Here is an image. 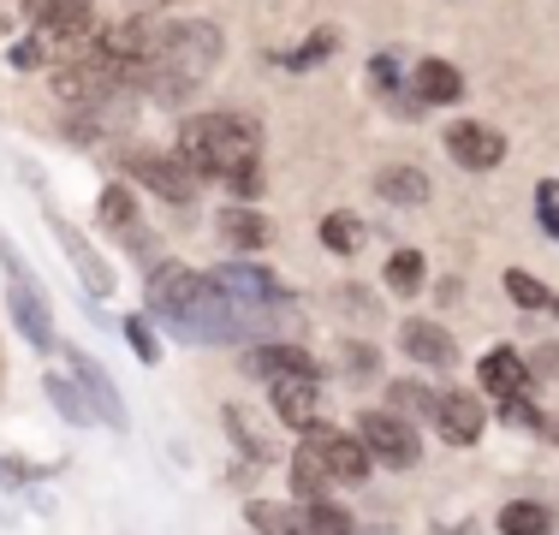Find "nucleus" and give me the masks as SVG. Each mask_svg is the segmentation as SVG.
Instances as JSON below:
<instances>
[{"label":"nucleus","instance_id":"obj_1","mask_svg":"<svg viewBox=\"0 0 559 535\" xmlns=\"http://www.w3.org/2000/svg\"><path fill=\"white\" fill-rule=\"evenodd\" d=\"M143 304H150L155 321H167L191 345H233V340L262 333V310H238L215 286V274H197L185 262H155L150 286H143Z\"/></svg>","mask_w":559,"mask_h":535},{"label":"nucleus","instance_id":"obj_2","mask_svg":"<svg viewBox=\"0 0 559 535\" xmlns=\"http://www.w3.org/2000/svg\"><path fill=\"white\" fill-rule=\"evenodd\" d=\"M221 66V31L209 19H185L162 31V48H155L150 72H143V90L155 102H179L191 90H203V78Z\"/></svg>","mask_w":559,"mask_h":535},{"label":"nucleus","instance_id":"obj_3","mask_svg":"<svg viewBox=\"0 0 559 535\" xmlns=\"http://www.w3.org/2000/svg\"><path fill=\"white\" fill-rule=\"evenodd\" d=\"M185 167L197 173V179H233L238 167H250V160H262L257 150V126L238 114H197L179 126V150Z\"/></svg>","mask_w":559,"mask_h":535},{"label":"nucleus","instance_id":"obj_4","mask_svg":"<svg viewBox=\"0 0 559 535\" xmlns=\"http://www.w3.org/2000/svg\"><path fill=\"white\" fill-rule=\"evenodd\" d=\"M357 440H364L369 459L388 464V471L423 464V440H417V428L399 417V411H364V417H357Z\"/></svg>","mask_w":559,"mask_h":535},{"label":"nucleus","instance_id":"obj_5","mask_svg":"<svg viewBox=\"0 0 559 535\" xmlns=\"http://www.w3.org/2000/svg\"><path fill=\"white\" fill-rule=\"evenodd\" d=\"M96 48L119 66V78H126V84H143L155 48H162V24H150V19H119V24H108V31L96 36Z\"/></svg>","mask_w":559,"mask_h":535},{"label":"nucleus","instance_id":"obj_6","mask_svg":"<svg viewBox=\"0 0 559 535\" xmlns=\"http://www.w3.org/2000/svg\"><path fill=\"white\" fill-rule=\"evenodd\" d=\"M269 405L280 428L292 435H316L328 417V393H322V374H286V381H269Z\"/></svg>","mask_w":559,"mask_h":535},{"label":"nucleus","instance_id":"obj_7","mask_svg":"<svg viewBox=\"0 0 559 535\" xmlns=\"http://www.w3.org/2000/svg\"><path fill=\"white\" fill-rule=\"evenodd\" d=\"M66 364H72V381H78V393H84V405H90V417L96 423H108L114 435H126V399H119V387H114V374H108V364L102 357H90L84 345H72L66 352Z\"/></svg>","mask_w":559,"mask_h":535},{"label":"nucleus","instance_id":"obj_8","mask_svg":"<svg viewBox=\"0 0 559 535\" xmlns=\"http://www.w3.org/2000/svg\"><path fill=\"white\" fill-rule=\"evenodd\" d=\"M126 173L143 185V191L162 197V203H191V197H197V173L185 167L179 155H162V150H131V155H126Z\"/></svg>","mask_w":559,"mask_h":535},{"label":"nucleus","instance_id":"obj_9","mask_svg":"<svg viewBox=\"0 0 559 535\" xmlns=\"http://www.w3.org/2000/svg\"><path fill=\"white\" fill-rule=\"evenodd\" d=\"M447 155L464 173H488L506 160V138L495 126H483V119H459V126H447Z\"/></svg>","mask_w":559,"mask_h":535},{"label":"nucleus","instance_id":"obj_10","mask_svg":"<svg viewBox=\"0 0 559 535\" xmlns=\"http://www.w3.org/2000/svg\"><path fill=\"white\" fill-rule=\"evenodd\" d=\"M215 286L238 304V310H269V304L280 298V280L269 274V268H257V262H221Z\"/></svg>","mask_w":559,"mask_h":535},{"label":"nucleus","instance_id":"obj_11","mask_svg":"<svg viewBox=\"0 0 559 535\" xmlns=\"http://www.w3.org/2000/svg\"><path fill=\"white\" fill-rule=\"evenodd\" d=\"M7 310H12L19 333L36 345V352L55 345V310H48V298L36 292V280H12V286H7Z\"/></svg>","mask_w":559,"mask_h":535},{"label":"nucleus","instance_id":"obj_12","mask_svg":"<svg viewBox=\"0 0 559 535\" xmlns=\"http://www.w3.org/2000/svg\"><path fill=\"white\" fill-rule=\"evenodd\" d=\"M429 423L441 428L447 447H476V440H483V428H488L483 405H476L471 393H441V399H435V417Z\"/></svg>","mask_w":559,"mask_h":535},{"label":"nucleus","instance_id":"obj_13","mask_svg":"<svg viewBox=\"0 0 559 535\" xmlns=\"http://www.w3.org/2000/svg\"><path fill=\"white\" fill-rule=\"evenodd\" d=\"M245 374L250 381H286V374H322L316 369V357L304 352V345H257V352H245Z\"/></svg>","mask_w":559,"mask_h":535},{"label":"nucleus","instance_id":"obj_14","mask_svg":"<svg viewBox=\"0 0 559 535\" xmlns=\"http://www.w3.org/2000/svg\"><path fill=\"white\" fill-rule=\"evenodd\" d=\"M399 345H405V357L423 364V369H452L459 364V345H452L447 328H435V321H405V328H399Z\"/></svg>","mask_w":559,"mask_h":535},{"label":"nucleus","instance_id":"obj_15","mask_svg":"<svg viewBox=\"0 0 559 535\" xmlns=\"http://www.w3.org/2000/svg\"><path fill=\"white\" fill-rule=\"evenodd\" d=\"M328 482H334V471H328L322 435H304V447L292 452V494L304 506H316V500H328Z\"/></svg>","mask_w":559,"mask_h":535},{"label":"nucleus","instance_id":"obj_16","mask_svg":"<svg viewBox=\"0 0 559 535\" xmlns=\"http://www.w3.org/2000/svg\"><path fill=\"white\" fill-rule=\"evenodd\" d=\"M476 381H483L495 399L530 393V357H518L512 345H495V352H488L483 364H476Z\"/></svg>","mask_w":559,"mask_h":535},{"label":"nucleus","instance_id":"obj_17","mask_svg":"<svg viewBox=\"0 0 559 535\" xmlns=\"http://www.w3.org/2000/svg\"><path fill=\"white\" fill-rule=\"evenodd\" d=\"M221 423H226L233 447L245 452L250 464H274V440H269V428H262V417H257L250 405H226V411H221Z\"/></svg>","mask_w":559,"mask_h":535},{"label":"nucleus","instance_id":"obj_18","mask_svg":"<svg viewBox=\"0 0 559 535\" xmlns=\"http://www.w3.org/2000/svg\"><path fill=\"white\" fill-rule=\"evenodd\" d=\"M411 90H417L429 107H452L464 96V72L452 60H417V72H411Z\"/></svg>","mask_w":559,"mask_h":535},{"label":"nucleus","instance_id":"obj_19","mask_svg":"<svg viewBox=\"0 0 559 535\" xmlns=\"http://www.w3.org/2000/svg\"><path fill=\"white\" fill-rule=\"evenodd\" d=\"M55 233H60V250H66V257H72V268H78V280H84V286L96 292V298H108V292H114V268L102 262L96 250H90V245H84V238H78L66 221H55Z\"/></svg>","mask_w":559,"mask_h":535},{"label":"nucleus","instance_id":"obj_20","mask_svg":"<svg viewBox=\"0 0 559 535\" xmlns=\"http://www.w3.org/2000/svg\"><path fill=\"white\" fill-rule=\"evenodd\" d=\"M322 452H328V471H334V482H345V488H357V482H369V447L357 435H328L322 440Z\"/></svg>","mask_w":559,"mask_h":535},{"label":"nucleus","instance_id":"obj_21","mask_svg":"<svg viewBox=\"0 0 559 535\" xmlns=\"http://www.w3.org/2000/svg\"><path fill=\"white\" fill-rule=\"evenodd\" d=\"M376 191L388 197V203H399V209H417V203H429V173L423 167H381L376 173Z\"/></svg>","mask_w":559,"mask_h":535},{"label":"nucleus","instance_id":"obj_22","mask_svg":"<svg viewBox=\"0 0 559 535\" xmlns=\"http://www.w3.org/2000/svg\"><path fill=\"white\" fill-rule=\"evenodd\" d=\"M215 226H221V238L233 250H262V245H269V221H262L257 209H245V203H226Z\"/></svg>","mask_w":559,"mask_h":535},{"label":"nucleus","instance_id":"obj_23","mask_svg":"<svg viewBox=\"0 0 559 535\" xmlns=\"http://www.w3.org/2000/svg\"><path fill=\"white\" fill-rule=\"evenodd\" d=\"M96 214H102V226H108L114 238H131V233H143L138 191H131V185H108V191H102V203H96Z\"/></svg>","mask_w":559,"mask_h":535},{"label":"nucleus","instance_id":"obj_24","mask_svg":"<svg viewBox=\"0 0 559 535\" xmlns=\"http://www.w3.org/2000/svg\"><path fill=\"white\" fill-rule=\"evenodd\" d=\"M495 524H500V535H548L554 530V512L542 500H506Z\"/></svg>","mask_w":559,"mask_h":535},{"label":"nucleus","instance_id":"obj_25","mask_svg":"<svg viewBox=\"0 0 559 535\" xmlns=\"http://www.w3.org/2000/svg\"><path fill=\"white\" fill-rule=\"evenodd\" d=\"M322 245L334 250V257H357V250H364V221H357V214H345V209L322 214Z\"/></svg>","mask_w":559,"mask_h":535},{"label":"nucleus","instance_id":"obj_26","mask_svg":"<svg viewBox=\"0 0 559 535\" xmlns=\"http://www.w3.org/2000/svg\"><path fill=\"white\" fill-rule=\"evenodd\" d=\"M245 518L257 524L262 535H310L304 530V512H292V506H274V500H250Z\"/></svg>","mask_w":559,"mask_h":535},{"label":"nucleus","instance_id":"obj_27","mask_svg":"<svg viewBox=\"0 0 559 535\" xmlns=\"http://www.w3.org/2000/svg\"><path fill=\"white\" fill-rule=\"evenodd\" d=\"M381 280H388L393 298H417V292H423V250H393Z\"/></svg>","mask_w":559,"mask_h":535},{"label":"nucleus","instance_id":"obj_28","mask_svg":"<svg viewBox=\"0 0 559 535\" xmlns=\"http://www.w3.org/2000/svg\"><path fill=\"white\" fill-rule=\"evenodd\" d=\"M352 524H357V518L345 512V506H334V500L304 506V530H310V535H357Z\"/></svg>","mask_w":559,"mask_h":535},{"label":"nucleus","instance_id":"obj_29","mask_svg":"<svg viewBox=\"0 0 559 535\" xmlns=\"http://www.w3.org/2000/svg\"><path fill=\"white\" fill-rule=\"evenodd\" d=\"M506 298H512L518 310H548V304H554V292L542 286L536 274H524V268H506Z\"/></svg>","mask_w":559,"mask_h":535},{"label":"nucleus","instance_id":"obj_30","mask_svg":"<svg viewBox=\"0 0 559 535\" xmlns=\"http://www.w3.org/2000/svg\"><path fill=\"white\" fill-rule=\"evenodd\" d=\"M43 381H48V399L60 405V417L84 428V423H90V405H84V393H78V381H72V374H43Z\"/></svg>","mask_w":559,"mask_h":535},{"label":"nucleus","instance_id":"obj_31","mask_svg":"<svg viewBox=\"0 0 559 535\" xmlns=\"http://www.w3.org/2000/svg\"><path fill=\"white\" fill-rule=\"evenodd\" d=\"M388 399H393L399 417H435V399L441 393H429V387H417V381H393Z\"/></svg>","mask_w":559,"mask_h":535},{"label":"nucleus","instance_id":"obj_32","mask_svg":"<svg viewBox=\"0 0 559 535\" xmlns=\"http://www.w3.org/2000/svg\"><path fill=\"white\" fill-rule=\"evenodd\" d=\"M119 333H126V345L138 352V364H162V340H155V328H150V321L126 316V321H119Z\"/></svg>","mask_w":559,"mask_h":535},{"label":"nucleus","instance_id":"obj_33","mask_svg":"<svg viewBox=\"0 0 559 535\" xmlns=\"http://www.w3.org/2000/svg\"><path fill=\"white\" fill-rule=\"evenodd\" d=\"M500 417L512 423V428H548V423H542V411L530 405V393H512V399H500Z\"/></svg>","mask_w":559,"mask_h":535},{"label":"nucleus","instance_id":"obj_34","mask_svg":"<svg viewBox=\"0 0 559 535\" xmlns=\"http://www.w3.org/2000/svg\"><path fill=\"white\" fill-rule=\"evenodd\" d=\"M334 48H340V31H316L310 43H304L298 54H292V66H316L322 54H334Z\"/></svg>","mask_w":559,"mask_h":535},{"label":"nucleus","instance_id":"obj_35","mask_svg":"<svg viewBox=\"0 0 559 535\" xmlns=\"http://www.w3.org/2000/svg\"><path fill=\"white\" fill-rule=\"evenodd\" d=\"M48 60V48H43V36H24L19 48H12V66H19V72H31V66H43Z\"/></svg>","mask_w":559,"mask_h":535},{"label":"nucleus","instance_id":"obj_36","mask_svg":"<svg viewBox=\"0 0 559 535\" xmlns=\"http://www.w3.org/2000/svg\"><path fill=\"white\" fill-rule=\"evenodd\" d=\"M554 191H559V185H542V191H536V209H542V226L559 238V203H554Z\"/></svg>","mask_w":559,"mask_h":535},{"label":"nucleus","instance_id":"obj_37","mask_svg":"<svg viewBox=\"0 0 559 535\" xmlns=\"http://www.w3.org/2000/svg\"><path fill=\"white\" fill-rule=\"evenodd\" d=\"M536 369H559V345H548V352L530 357V374H536Z\"/></svg>","mask_w":559,"mask_h":535},{"label":"nucleus","instance_id":"obj_38","mask_svg":"<svg viewBox=\"0 0 559 535\" xmlns=\"http://www.w3.org/2000/svg\"><path fill=\"white\" fill-rule=\"evenodd\" d=\"M7 24H12V19H7V12H0V36H7Z\"/></svg>","mask_w":559,"mask_h":535},{"label":"nucleus","instance_id":"obj_39","mask_svg":"<svg viewBox=\"0 0 559 535\" xmlns=\"http://www.w3.org/2000/svg\"><path fill=\"white\" fill-rule=\"evenodd\" d=\"M150 7H173V0H150Z\"/></svg>","mask_w":559,"mask_h":535},{"label":"nucleus","instance_id":"obj_40","mask_svg":"<svg viewBox=\"0 0 559 535\" xmlns=\"http://www.w3.org/2000/svg\"><path fill=\"white\" fill-rule=\"evenodd\" d=\"M369 535H393V530H369Z\"/></svg>","mask_w":559,"mask_h":535},{"label":"nucleus","instance_id":"obj_41","mask_svg":"<svg viewBox=\"0 0 559 535\" xmlns=\"http://www.w3.org/2000/svg\"><path fill=\"white\" fill-rule=\"evenodd\" d=\"M548 310H554V316H559V298H554V304H548Z\"/></svg>","mask_w":559,"mask_h":535},{"label":"nucleus","instance_id":"obj_42","mask_svg":"<svg viewBox=\"0 0 559 535\" xmlns=\"http://www.w3.org/2000/svg\"><path fill=\"white\" fill-rule=\"evenodd\" d=\"M554 440H559V428H554Z\"/></svg>","mask_w":559,"mask_h":535}]
</instances>
